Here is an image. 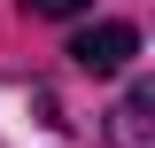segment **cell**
<instances>
[{
  "mask_svg": "<svg viewBox=\"0 0 155 148\" xmlns=\"http://www.w3.org/2000/svg\"><path fill=\"white\" fill-rule=\"evenodd\" d=\"M132 55H140V31H132V23H93V31L70 39V62H78L85 78H116Z\"/></svg>",
  "mask_w": 155,
  "mask_h": 148,
  "instance_id": "6da1fadb",
  "label": "cell"
},
{
  "mask_svg": "<svg viewBox=\"0 0 155 148\" xmlns=\"http://www.w3.org/2000/svg\"><path fill=\"white\" fill-rule=\"evenodd\" d=\"M109 140L116 148H155V86H147V78L109 109Z\"/></svg>",
  "mask_w": 155,
  "mask_h": 148,
  "instance_id": "7a4b0ae2",
  "label": "cell"
},
{
  "mask_svg": "<svg viewBox=\"0 0 155 148\" xmlns=\"http://www.w3.org/2000/svg\"><path fill=\"white\" fill-rule=\"evenodd\" d=\"M23 16H47V23H62V16H85V0H23Z\"/></svg>",
  "mask_w": 155,
  "mask_h": 148,
  "instance_id": "3957f363",
  "label": "cell"
}]
</instances>
